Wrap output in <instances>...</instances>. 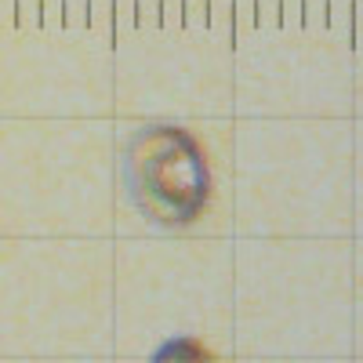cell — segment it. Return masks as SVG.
Here are the masks:
<instances>
[{
  "label": "cell",
  "mask_w": 363,
  "mask_h": 363,
  "mask_svg": "<svg viewBox=\"0 0 363 363\" xmlns=\"http://www.w3.org/2000/svg\"><path fill=\"white\" fill-rule=\"evenodd\" d=\"M124 182L135 207L157 225H193L211 203V164L193 131L145 124L128 138Z\"/></svg>",
  "instance_id": "cell-1"
},
{
  "label": "cell",
  "mask_w": 363,
  "mask_h": 363,
  "mask_svg": "<svg viewBox=\"0 0 363 363\" xmlns=\"http://www.w3.org/2000/svg\"><path fill=\"white\" fill-rule=\"evenodd\" d=\"M149 363H215V356L207 352V345L200 338L178 335V338H167L164 345H157Z\"/></svg>",
  "instance_id": "cell-2"
}]
</instances>
